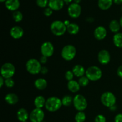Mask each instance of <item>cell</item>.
I'll return each mask as SVG.
<instances>
[{"label":"cell","mask_w":122,"mask_h":122,"mask_svg":"<svg viewBox=\"0 0 122 122\" xmlns=\"http://www.w3.org/2000/svg\"><path fill=\"white\" fill-rule=\"evenodd\" d=\"M61 100L56 97H51L46 100L45 108L50 112H54L58 110L62 106Z\"/></svg>","instance_id":"cell-1"},{"label":"cell","mask_w":122,"mask_h":122,"mask_svg":"<svg viewBox=\"0 0 122 122\" xmlns=\"http://www.w3.org/2000/svg\"><path fill=\"white\" fill-rule=\"evenodd\" d=\"M26 70L32 75H37L41 72L42 66L41 63L35 58L29 60L26 64Z\"/></svg>","instance_id":"cell-2"},{"label":"cell","mask_w":122,"mask_h":122,"mask_svg":"<svg viewBox=\"0 0 122 122\" xmlns=\"http://www.w3.org/2000/svg\"><path fill=\"white\" fill-rule=\"evenodd\" d=\"M85 75L89 81H97L101 78L102 73L100 68L95 66H92L87 69Z\"/></svg>","instance_id":"cell-3"},{"label":"cell","mask_w":122,"mask_h":122,"mask_svg":"<svg viewBox=\"0 0 122 122\" xmlns=\"http://www.w3.org/2000/svg\"><path fill=\"white\" fill-rule=\"evenodd\" d=\"M50 29L51 32L56 36H61L67 31V26L63 21L56 20L51 23Z\"/></svg>","instance_id":"cell-4"},{"label":"cell","mask_w":122,"mask_h":122,"mask_svg":"<svg viewBox=\"0 0 122 122\" xmlns=\"http://www.w3.org/2000/svg\"><path fill=\"white\" fill-rule=\"evenodd\" d=\"M73 104L75 108L79 112H83L88 106L86 99L81 94H77L73 98Z\"/></svg>","instance_id":"cell-5"},{"label":"cell","mask_w":122,"mask_h":122,"mask_svg":"<svg viewBox=\"0 0 122 122\" xmlns=\"http://www.w3.org/2000/svg\"><path fill=\"white\" fill-rule=\"evenodd\" d=\"M76 55V49L73 45H67L61 50V56L65 60H72Z\"/></svg>","instance_id":"cell-6"},{"label":"cell","mask_w":122,"mask_h":122,"mask_svg":"<svg viewBox=\"0 0 122 122\" xmlns=\"http://www.w3.org/2000/svg\"><path fill=\"white\" fill-rule=\"evenodd\" d=\"M101 101L104 106L110 108L116 104V97L112 92H106L101 95Z\"/></svg>","instance_id":"cell-7"},{"label":"cell","mask_w":122,"mask_h":122,"mask_svg":"<svg viewBox=\"0 0 122 122\" xmlns=\"http://www.w3.org/2000/svg\"><path fill=\"white\" fill-rule=\"evenodd\" d=\"M15 69L13 64L6 63L2 66L1 68V76L4 79L12 78L15 73Z\"/></svg>","instance_id":"cell-8"},{"label":"cell","mask_w":122,"mask_h":122,"mask_svg":"<svg viewBox=\"0 0 122 122\" xmlns=\"http://www.w3.org/2000/svg\"><path fill=\"white\" fill-rule=\"evenodd\" d=\"M45 117L44 112L41 108H35L29 114V119L32 122H42Z\"/></svg>","instance_id":"cell-9"},{"label":"cell","mask_w":122,"mask_h":122,"mask_svg":"<svg viewBox=\"0 0 122 122\" xmlns=\"http://www.w3.org/2000/svg\"><path fill=\"white\" fill-rule=\"evenodd\" d=\"M68 14L69 16L73 19L78 18L81 15L82 8L81 5L78 4L71 3L68 7Z\"/></svg>","instance_id":"cell-10"},{"label":"cell","mask_w":122,"mask_h":122,"mask_svg":"<svg viewBox=\"0 0 122 122\" xmlns=\"http://www.w3.org/2000/svg\"><path fill=\"white\" fill-rule=\"evenodd\" d=\"M41 52L42 55L45 57H50L53 55L54 52V47L50 42H45L43 43L41 47Z\"/></svg>","instance_id":"cell-11"},{"label":"cell","mask_w":122,"mask_h":122,"mask_svg":"<svg viewBox=\"0 0 122 122\" xmlns=\"http://www.w3.org/2000/svg\"><path fill=\"white\" fill-rule=\"evenodd\" d=\"M111 56L107 50H102L99 52L98 54V60L100 63L102 65H106L110 63Z\"/></svg>","instance_id":"cell-12"},{"label":"cell","mask_w":122,"mask_h":122,"mask_svg":"<svg viewBox=\"0 0 122 122\" xmlns=\"http://www.w3.org/2000/svg\"><path fill=\"white\" fill-rule=\"evenodd\" d=\"M10 33L12 38L15 39H18L21 38L23 36L24 30L20 26H15L11 29Z\"/></svg>","instance_id":"cell-13"},{"label":"cell","mask_w":122,"mask_h":122,"mask_svg":"<svg viewBox=\"0 0 122 122\" xmlns=\"http://www.w3.org/2000/svg\"><path fill=\"white\" fill-rule=\"evenodd\" d=\"M64 5L63 0H49L48 7L54 11H59L63 8Z\"/></svg>","instance_id":"cell-14"},{"label":"cell","mask_w":122,"mask_h":122,"mask_svg":"<svg viewBox=\"0 0 122 122\" xmlns=\"http://www.w3.org/2000/svg\"><path fill=\"white\" fill-rule=\"evenodd\" d=\"M94 36L98 40H102L106 37L107 32L106 29L103 26H98L94 30Z\"/></svg>","instance_id":"cell-15"},{"label":"cell","mask_w":122,"mask_h":122,"mask_svg":"<svg viewBox=\"0 0 122 122\" xmlns=\"http://www.w3.org/2000/svg\"><path fill=\"white\" fill-rule=\"evenodd\" d=\"M5 5L8 10L15 11L19 9L20 4L19 0H7L5 2Z\"/></svg>","instance_id":"cell-16"},{"label":"cell","mask_w":122,"mask_h":122,"mask_svg":"<svg viewBox=\"0 0 122 122\" xmlns=\"http://www.w3.org/2000/svg\"><path fill=\"white\" fill-rule=\"evenodd\" d=\"M72 71L74 75L78 77H82L86 73V70L85 68L82 65H80V64L75 65L73 67Z\"/></svg>","instance_id":"cell-17"},{"label":"cell","mask_w":122,"mask_h":122,"mask_svg":"<svg viewBox=\"0 0 122 122\" xmlns=\"http://www.w3.org/2000/svg\"><path fill=\"white\" fill-rule=\"evenodd\" d=\"M17 117L19 121L25 122H26V120L28 119L29 116L28 112L26 109L21 108L18 110L17 113Z\"/></svg>","instance_id":"cell-18"},{"label":"cell","mask_w":122,"mask_h":122,"mask_svg":"<svg viewBox=\"0 0 122 122\" xmlns=\"http://www.w3.org/2000/svg\"><path fill=\"white\" fill-rule=\"evenodd\" d=\"M5 100L10 105H15L19 101V97L14 93H9L5 97Z\"/></svg>","instance_id":"cell-19"},{"label":"cell","mask_w":122,"mask_h":122,"mask_svg":"<svg viewBox=\"0 0 122 122\" xmlns=\"http://www.w3.org/2000/svg\"><path fill=\"white\" fill-rule=\"evenodd\" d=\"M113 2V0H98V5L100 9L102 10H107L112 7Z\"/></svg>","instance_id":"cell-20"},{"label":"cell","mask_w":122,"mask_h":122,"mask_svg":"<svg viewBox=\"0 0 122 122\" xmlns=\"http://www.w3.org/2000/svg\"><path fill=\"white\" fill-rule=\"evenodd\" d=\"M80 86L79 82H76V81H69L67 83V88L70 92L73 93H76L78 92L80 89Z\"/></svg>","instance_id":"cell-21"},{"label":"cell","mask_w":122,"mask_h":122,"mask_svg":"<svg viewBox=\"0 0 122 122\" xmlns=\"http://www.w3.org/2000/svg\"><path fill=\"white\" fill-rule=\"evenodd\" d=\"M35 86L39 90H44L47 86L48 83L45 79L39 78L35 81Z\"/></svg>","instance_id":"cell-22"},{"label":"cell","mask_w":122,"mask_h":122,"mask_svg":"<svg viewBox=\"0 0 122 122\" xmlns=\"http://www.w3.org/2000/svg\"><path fill=\"white\" fill-rule=\"evenodd\" d=\"M67 31L70 35H76L79 32V26L75 23H70L67 26Z\"/></svg>","instance_id":"cell-23"},{"label":"cell","mask_w":122,"mask_h":122,"mask_svg":"<svg viewBox=\"0 0 122 122\" xmlns=\"http://www.w3.org/2000/svg\"><path fill=\"white\" fill-rule=\"evenodd\" d=\"M45 103H46V100L45 98L41 95L37 96L34 100V104L36 108H42L45 106Z\"/></svg>","instance_id":"cell-24"},{"label":"cell","mask_w":122,"mask_h":122,"mask_svg":"<svg viewBox=\"0 0 122 122\" xmlns=\"http://www.w3.org/2000/svg\"><path fill=\"white\" fill-rule=\"evenodd\" d=\"M109 27L110 30L113 33H115L116 34L117 33H119V31L120 30L121 26H120V22H119L117 20H113L110 23Z\"/></svg>","instance_id":"cell-25"},{"label":"cell","mask_w":122,"mask_h":122,"mask_svg":"<svg viewBox=\"0 0 122 122\" xmlns=\"http://www.w3.org/2000/svg\"><path fill=\"white\" fill-rule=\"evenodd\" d=\"M113 42L116 46L122 48V33H117L113 36Z\"/></svg>","instance_id":"cell-26"},{"label":"cell","mask_w":122,"mask_h":122,"mask_svg":"<svg viewBox=\"0 0 122 122\" xmlns=\"http://www.w3.org/2000/svg\"><path fill=\"white\" fill-rule=\"evenodd\" d=\"M61 101L63 106H66V107H69V106H71V104L73 102V98L70 95H66L63 97Z\"/></svg>","instance_id":"cell-27"},{"label":"cell","mask_w":122,"mask_h":122,"mask_svg":"<svg viewBox=\"0 0 122 122\" xmlns=\"http://www.w3.org/2000/svg\"><path fill=\"white\" fill-rule=\"evenodd\" d=\"M75 119L76 122H84L86 120V115L83 112H79L75 116Z\"/></svg>","instance_id":"cell-28"},{"label":"cell","mask_w":122,"mask_h":122,"mask_svg":"<svg viewBox=\"0 0 122 122\" xmlns=\"http://www.w3.org/2000/svg\"><path fill=\"white\" fill-rule=\"evenodd\" d=\"M23 14L19 11L17 10L13 12V18L15 22H20L23 20Z\"/></svg>","instance_id":"cell-29"},{"label":"cell","mask_w":122,"mask_h":122,"mask_svg":"<svg viewBox=\"0 0 122 122\" xmlns=\"http://www.w3.org/2000/svg\"><path fill=\"white\" fill-rule=\"evenodd\" d=\"M79 83L80 86H86L88 85L89 84V80L86 76H82V77H80L79 79Z\"/></svg>","instance_id":"cell-30"},{"label":"cell","mask_w":122,"mask_h":122,"mask_svg":"<svg viewBox=\"0 0 122 122\" xmlns=\"http://www.w3.org/2000/svg\"><path fill=\"white\" fill-rule=\"evenodd\" d=\"M49 0H36V4L41 8H45L48 5Z\"/></svg>","instance_id":"cell-31"},{"label":"cell","mask_w":122,"mask_h":122,"mask_svg":"<svg viewBox=\"0 0 122 122\" xmlns=\"http://www.w3.org/2000/svg\"><path fill=\"white\" fill-rule=\"evenodd\" d=\"M5 85L7 88H12L14 85V81L12 78L5 79Z\"/></svg>","instance_id":"cell-32"},{"label":"cell","mask_w":122,"mask_h":122,"mask_svg":"<svg viewBox=\"0 0 122 122\" xmlns=\"http://www.w3.org/2000/svg\"><path fill=\"white\" fill-rule=\"evenodd\" d=\"M74 74L73 73L72 71L71 70H68L67 71H66L65 73V77L66 79V80H67L68 81H72L74 77Z\"/></svg>","instance_id":"cell-33"},{"label":"cell","mask_w":122,"mask_h":122,"mask_svg":"<svg viewBox=\"0 0 122 122\" xmlns=\"http://www.w3.org/2000/svg\"><path fill=\"white\" fill-rule=\"evenodd\" d=\"M95 122H106V117L102 114L97 115L95 119Z\"/></svg>","instance_id":"cell-34"},{"label":"cell","mask_w":122,"mask_h":122,"mask_svg":"<svg viewBox=\"0 0 122 122\" xmlns=\"http://www.w3.org/2000/svg\"><path fill=\"white\" fill-rule=\"evenodd\" d=\"M52 10L51 8H50V7H47V8H45V10L44 11V14L45 16L46 17H50L52 15Z\"/></svg>","instance_id":"cell-35"},{"label":"cell","mask_w":122,"mask_h":122,"mask_svg":"<svg viewBox=\"0 0 122 122\" xmlns=\"http://www.w3.org/2000/svg\"><path fill=\"white\" fill-rule=\"evenodd\" d=\"M115 122H122V113L117 114L114 118Z\"/></svg>","instance_id":"cell-36"},{"label":"cell","mask_w":122,"mask_h":122,"mask_svg":"<svg viewBox=\"0 0 122 122\" xmlns=\"http://www.w3.org/2000/svg\"><path fill=\"white\" fill-rule=\"evenodd\" d=\"M117 75L120 77V78L122 79V65L118 67L117 70Z\"/></svg>","instance_id":"cell-37"},{"label":"cell","mask_w":122,"mask_h":122,"mask_svg":"<svg viewBox=\"0 0 122 122\" xmlns=\"http://www.w3.org/2000/svg\"><path fill=\"white\" fill-rule=\"evenodd\" d=\"M47 61V57H45V56H42L40 58V63L41 64H45Z\"/></svg>","instance_id":"cell-38"},{"label":"cell","mask_w":122,"mask_h":122,"mask_svg":"<svg viewBox=\"0 0 122 122\" xmlns=\"http://www.w3.org/2000/svg\"><path fill=\"white\" fill-rule=\"evenodd\" d=\"M48 71V70L47 68L46 67H42L41 70V73L43 75H45V74H46Z\"/></svg>","instance_id":"cell-39"},{"label":"cell","mask_w":122,"mask_h":122,"mask_svg":"<svg viewBox=\"0 0 122 122\" xmlns=\"http://www.w3.org/2000/svg\"><path fill=\"white\" fill-rule=\"evenodd\" d=\"M4 84H5V79L2 76H1L0 77V87L2 88Z\"/></svg>","instance_id":"cell-40"},{"label":"cell","mask_w":122,"mask_h":122,"mask_svg":"<svg viewBox=\"0 0 122 122\" xmlns=\"http://www.w3.org/2000/svg\"><path fill=\"white\" fill-rule=\"evenodd\" d=\"M113 1L116 4H117V5L122 4V0H113Z\"/></svg>","instance_id":"cell-41"},{"label":"cell","mask_w":122,"mask_h":122,"mask_svg":"<svg viewBox=\"0 0 122 122\" xmlns=\"http://www.w3.org/2000/svg\"><path fill=\"white\" fill-rule=\"evenodd\" d=\"M110 110L115 111L116 110L117 107H116V105H114V106H112V107H110Z\"/></svg>","instance_id":"cell-42"},{"label":"cell","mask_w":122,"mask_h":122,"mask_svg":"<svg viewBox=\"0 0 122 122\" xmlns=\"http://www.w3.org/2000/svg\"><path fill=\"white\" fill-rule=\"evenodd\" d=\"M86 20H87V21H89V22H92V21H94V19H93V18H92V17H89V18H88V19H86Z\"/></svg>","instance_id":"cell-43"},{"label":"cell","mask_w":122,"mask_h":122,"mask_svg":"<svg viewBox=\"0 0 122 122\" xmlns=\"http://www.w3.org/2000/svg\"><path fill=\"white\" fill-rule=\"evenodd\" d=\"M63 1H64L65 3L69 4V3H70V2H71L72 1H73V0H63Z\"/></svg>","instance_id":"cell-44"},{"label":"cell","mask_w":122,"mask_h":122,"mask_svg":"<svg viewBox=\"0 0 122 122\" xmlns=\"http://www.w3.org/2000/svg\"><path fill=\"white\" fill-rule=\"evenodd\" d=\"M64 24H65V25H66V26H67L68 25H69V24L70 23L69 22V21H68V20H66V21H64Z\"/></svg>","instance_id":"cell-45"},{"label":"cell","mask_w":122,"mask_h":122,"mask_svg":"<svg viewBox=\"0 0 122 122\" xmlns=\"http://www.w3.org/2000/svg\"><path fill=\"white\" fill-rule=\"evenodd\" d=\"M73 1H74V2H75V3L79 4V3L81 2V1H82V0H73Z\"/></svg>","instance_id":"cell-46"},{"label":"cell","mask_w":122,"mask_h":122,"mask_svg":"<svg viewBox=\"0 0 122 122\" xmlns=\"http://www.w3.org/2000/svg\"><path fill=\"white\" fill-rule=\"evenodd\" d=\"M119 22H120V26H121V27H122V16L121 17V18H120V21H119Z\"/></svg>","instance_id":"cell-47"},{"label":"cell","mask_w":122,"mask_h":122,"mask_svg":"<svg viewBox=\"0 0 122 122\" xmlns=\"http://www.w3.org/2000/svg\"><path fill=\"white\" fill-rule=\"evenodd\" d=\"M6 1H7V0H0V2H5Z\"/></svg>","instance_id":"cell-48"},{"label":"cell","mask_w":122,"mask_h":122,"mask_svg":"<svg viewBox=\"0 0 122 122\" xmlns=\"http://www.w3.org/2000/svg\"><path fill=\"white\" fill-rule=\"evenodd\" d=\"M121 10H122V7H121Z\"/></svg>","instance_id":"cell-49"},{"label":"cell","mask_w":122,"mask_h":122,"mask_svg":"<svg viewBox=\"0 0 122 122\" xmlns=\"http://www.w3.org/2000/svg\"><path fill=\"white\" fill-rule=\"evenodd\" d=\"M44 122V121H43V122Z\"/></svg>","instance_id":"cell-50"},{"label":"cell","mask_w":122,"mask_h":122,"mask_svg":"<svg viewBox=\"0 0 122 122\" xmlns=\"http://www.w3.org/2000/svg\"></svg>","instance_id":"cell-51"}]
</instances>
